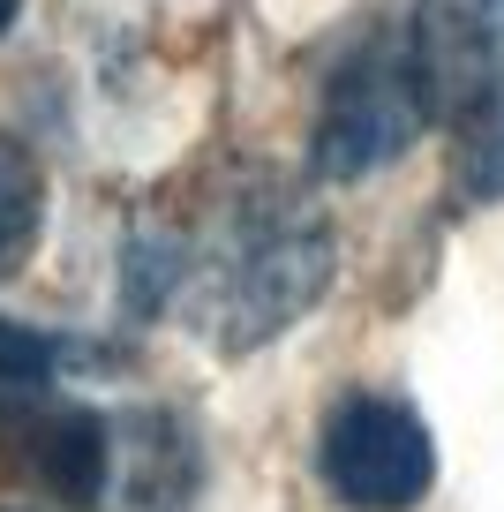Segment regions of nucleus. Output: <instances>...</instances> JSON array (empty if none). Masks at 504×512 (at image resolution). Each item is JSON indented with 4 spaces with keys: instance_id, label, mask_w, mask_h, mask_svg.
Returning <instances> with one entry per match:
<instances>
[{
    "instance_id": "f257e3e1",
    "label": "nucleus",
    "mask_w": 504,
    "mask_h": 512,
    "mask_svg": "<svg viewBox=\"0 0 504 512\" xmlns=\"http://www.w3.org/2000/svg\"><path fill=\"white\" fill-rule=\"evenodd\" d=\"M331 287V226L286 189H249L211 249V339L256 354Z\"/></svg>"
},
{
    "instance_id": "f03ea898",
    "label": "nucleus",
    "mask_w": 504,
    "mask_h": 512,
    "mask_svg": "<svg viewBox=\"0 0 504 512\" xmlns=\"http://www.w3.org/2000/svg\"><path fill=\"white\" fill-rule=\"evenodd\" d=\"M429 121H437V91H429L422 53L407 38H377V46L347 53V68L324 91V113H316V174L324 181L377 174Z\"/></svg>"
},
{
    "instance_id": "7ed1b4c3",
    "label": "nucleus",
    "mask_w": 504,
    "mask_h": 512,
    "mask_svg": "<svg viewBox=\"0 0 504 512\" xmlns=\"http://www.w3.org/2000/svg\"><path fill=\"white\" fill-rule=\"evenodd\" d=\"M316 460L331 497L354 512H414L437 482V445L399 400H339Z\"/></svg>"
},
{
    "instance_id": "20e7f679",
    "label": "nucleus",
    "mask_w": 504,
    "mask_h": 512,
    "mask_svg": "<svg viewBox=\"0 0 504 512\" xmlns=\"http://www.w3.org/2000/svg\"><path fill=\"white\" fill-rule=\"evenodd\" d=\"M407 46L422 53L437 113H459L467 98H482L497 83V53H504V0H422L414 8Z\"/></svg>"
},
{
    "instance_id": "39448f33",
    "label": "nucleus",
    "mask_w": 504,
    "mask_h": 512,
    "mask_svg": "<svg viewBox=\"0 0 504 512\" xmlns=\"http://www.w3.org/2000/svg\"><path fill=\"white\" fill-rule=\"evenodd\" d=\"M23 460H31V475L46 482L53 497L91 505L98 482H106V430H98V415H83V407H61V415H46L31 430Z\"/></svg>"
},
{
    "instance_id": "423d86ee",
    "label": "nucleus",
    "mask_w": 504,
    "mask_h": 512,
    "mask_svg": "<svg viewBox=\"0 0 504 512\" xmlns=\"http://www.w3.org/2000/svg\"><path fill=\"white\" fill-rule=\"evenodd\" d=\"M38 219H46V181H38L31 151H23L16 136H0V279L31 256Z\"/></svg>"
},
{
    "instance_id": "0eeeda50",
    "label": "nucleus",
    "mask_w": 504,
    "mask_h": 512,
    "mask_svg": "<svg viewBox=\"0 0 504 512\" xmlns=\"http://www.w3.org/2000/svg\"><path fill=\"white\" fill-rule=\"evenodd\" d=\"M459 128H467V144H459V181L467 196H504V83H489L482 98L459 106Z\"/></svg>"
},
{
    "instance_id": "6e6552de",
    "label": "nucleus",
    "mask_w": 504,
    "mask_h": 512,
    "mask_svg": "<svg viewBox=\"0 0 504 512\" xmlns=\"http://www.w3.org/2000/svg\"><path fill=\"white\" fill-rule=\"evenodd\" d=\"M53 377V347L38 332H16V324H0V415H16L46 392Z\"/></svg>"
},
{
    "instance_id": "1a4fd4ad",
    "label": "nucleus",
    "mask_w": 504,
    "mask_h": 512,
    "mask_svg": "<svg viewBox=\"0 0 504 512\" xmlns=\"http://www.w3.org/2000/svg\"><path fill=\"white\" fill-rule=\"evenodd\" d=\"M8 16H16V0H0V31H8Z\"/></svg>"
}]
</instances>
